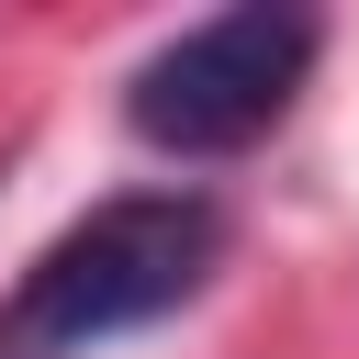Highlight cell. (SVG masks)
I'll list each match as a JSON object with an SVG mask.
<instances>
[{"mask_svg":"<svg viewBox=\"0 0 359 359\" xmlns=\"http://www.w3.org/2000/svg\"><path fill=\"white\" fill-rule=\"evenodd\" d=\"M224 269V202L202 191H123L90 202L67 236L34 247V269L0 303V359H79L123 325L180 314L202 280Z\"/></svg>","mask_w":359,"mask_h":359,"instance_id":"cell-1","label":"cell"},{"mask_svg":"<svg viewBox=\"0 0 359 359\" xmlns=\"http://www.w3.org/2000/svg\"><path fill=\"white\" fill-rule=\"evenodd\" d=\"M314 11H292V0H236V11H213V22H191V34H168L135 79H123V123L157 146V157H236V146H258L280 112H292V90L314 79Z\"/></svg>","mask_w":359,"mask_h":359,"instance_id":"cell-2","label":"cell"}]
</instances>
